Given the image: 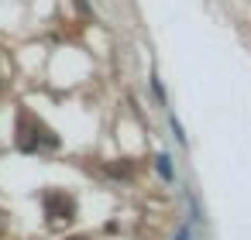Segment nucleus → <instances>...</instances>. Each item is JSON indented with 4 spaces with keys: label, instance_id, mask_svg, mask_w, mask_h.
I'll list each match as a JSON object with an SVG mask.
<instances>
[{
    "label": "nucleus",
    "instance_id": "obj_4",
    "mask_svg": "<svg viewBox=\"0 0 251 240\" xmlns=\"http://www.w3.org/2000/svg\"><path fill=\"white\" fill-rule=\"evenodd\" d=\"M176 240H196L193 226H189V223H182V226H179V233H176Z\"/></svg>",
    "mask_w": 251,
    "mask_h": 240
},
{
    "label": "nucleus",
    "instance_id": "obj_2",
    "mask_svg": "<svg viewBox=\"0 0 251 240\" xmlns=\"http://www.w3.org/2000/svg\"><path fill=\"white\" fill-rule=\"evenodd\" d=\"M148 83H151V93H155V100H158V103H162V107L169 110V96H165V86H162V76H158V72H151V76H148Z\"/></svg>",
    "mask_w": 251,
    "mask_h": 240
},
{
    "label": "nucleus",
    "instance_id": "obj_1",
    "mask_svg": "<svg viewBox=\"0 0 251 240\" xmlns=\"http://www.w3.org/2000/svg\"><path fill=\"white\" fill-rule=\"evenodd\" d=\"M155 172H158L169 185L176 182V165H172V154H169V151H158V154H155Z\"/></svg>",
    "mask_w": 251,
    "mask_h": 240
},
{
    "label": "nucleus",
    "instance_id": "obj_5",
    "mask_svg": "<svg viewBox=\"0 0 251 240\" xmlns=\"http://www.w3.org/2000/svg\"><path fill=\"white\" fill-rule=\"evenodd\" d=\"M0 216H4V213H0Z\"/></svg>",
    "mask_w": 251,
    "mask_h": 240
},
{
    "label": "nucleus",
    "instance_id": "obj_3",
    "mask_svg": "<svg viewBox=\"0 0 251 240\" xmlns=\"http://www.w3.org/2000/svg\"><path fill=\"white\" fill-rule=\"evenodd\" d=\"M169 127H172V137L186 148V144H189V137H186V131H182V124H179V117H176L172 110H169Z\"/></svg>",
    "mask_w": 251,
    "mask_h": 240
}]
</instances>
